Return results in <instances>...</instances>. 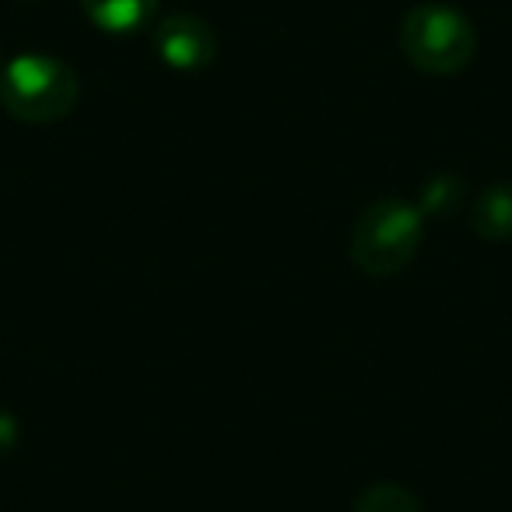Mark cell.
Masks as SVG:
<instances>
[{"label": "cell", "instance_id": "6da1fadb", "mask_svg": "<svg viewBox=\"0 0 512 512\" xmlns=\"http://www.w3.org/2000/svg\"><path fill=\"white\" fill-rule=\"evenodd\" d=\"M397 43L414 71L432 74V78H453V74L467 71L474 60L477 32L460 8L428 0L404 15Z\"/></svg>", "mask_w": 512, "mask_h": 512}, {"label": "cell", "instance_id": "7a4b0ae2", "mask_svg": "<svg viewBox=\"0 0 512 512\" xmlns=\"http://www.w3.org/2000/svg\"><path fill=\"white\" fill-rule=\"evenodd\" d=\"M425 242V214L400 197L365 207L351 232V260L369 278H393L418 256Z\"/></svg>", "mask_w": 512, "mask_h": 512}, {"label": "cell", "instance_id": "3957f363", "mask_svg": "<svg viewBox=\"0 0 512 512\" xmlns=\"http://www.w3.org/2000/svg\"><path fill=\"white\" fill-rule=\"evenodd\" d=\"M78 74L46 53H18L0 67V106L22 123H57L78 106Z\"/></svg>", "mask_w": 512, "mask_h": 512}, {"label": "cell", "instance_id": "277c9868", "mask_svg": "<svg viewBox=\"0 0 512 512\" xmlns=\"http://www.w3.org/2000/svg\"><path fill=\"white\" fill-rule=\"evenodd\" d=\"M151 43H155V53L165 67L186 71V74L204 71V67H211L214 57H218V36H214L211 25L197 15L162 18L155 36H151Z\"/></svg>", "mask_w": 512, "mask_h": 512}, {"label": "cell", "instance_id": "5b68a950", "mask_svg": "<svg viewBox=\"0 0 512 512\" xmlns=\"http://www.w3.org/2000/svg\"><path fill=\"white\" fill-rule=\"evenodd\" d=\"M81 11L95 29L109 32V36H130L155 18L158 0H81Z\"/></svg>", "mask_w": 512, "mask_h": 512}, {"label": "cell", "instance_id": "8992f818", "mask_svg": "<svg viewBox=\"0 0 512 512\" xmlns=\"http://www.w3.org/2000/svg\"><path fill=\"white\" fill-rule=\"evenodd\" d=\"M470 225L481 239H512V183H495L474 200Z\"/></svg>", "mask_w": 512, "mask_h": 512}, {"label": "cell", "instance_id": "52a82bcc", "mask_svg": "<svg viewBox=\"0 0 512 512\" xmlns=\"http://www.w3.org/2000/svg\"><path fill=\"white\" fill-rule=\"evenodd\" d=\"M355 512H421V505L407 488L383 481V484H372V488H365L362 495H358Z\"/></svg>", "mask_w": 512, "mask_h": 512}, {"label": "cell", "instance_id": "ba28073f", "mask_svg": "<svg viewBox=\"0 0 512 512\" xmlns=\"http://www.w3.org/2000/svg\"><path fill=\"white\" fill-rule=\"evenodd\" d=\"M18 442V421L8 411H0V456L11 453Z\"/></svg>", "mask_w": 512, "mask_h": 512}, {"label": "cell", "instance_id": "9c48e42d", "mask_svg": "<svg viewBox=\"0 0 512 512\" xmlns=\"http://www.w3.org/2000/svg\"><path fill=\"white\" fill-rule=\"evenodd\" d=\"M18 4H39V0H18Z\"/></svg>", "mask_w": 512, "mask_h": 512}, {"label": "cell", "instance_id": "30bf717a", "mask_svg": "<svg viewBox=\"0 0 512 512\" xmlns=\"http://www.w3.org/2000/svg\"><path fill=\"white\" fill-rule=\"evenodd\" d=\"M0 67H4V64H0Z\"/></svg>", "mask_w": 512, "mask_h": 512}]
</instances>
